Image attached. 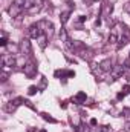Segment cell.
Instances as JSON below:
<instances>
[{
  "label": "cell",
  "mask_w": 130,
  "mask_h": 132,
  "mask_svg": "<svg viewBox=\"0 0 130 132\" xmlns=\"http://www.w3.org/2000/svg\"><path fill=\"white\" fill-rule=\"evenodd\" d=\"M20 11H22V8H18V6H15V5H12V6L9 8V14H11V17H17V15L20 14Z\"/></svg>",
  "instance_id": "obj_11"
},
{
  "label": "cell",
  "mask_w": 130,
  "mask_h": 132,
  "mask_svg": "<svg viewBox=\"0 0 130 132\" xmlns=\"http://www.w3.org/2000/svg\"><path fill=\"white\" fill-rule=\"evenodd\" d=\"M18 48H20V51H22L23 55H29L31 51H32V49H31V42H29L28 38H23V40L20 42V46H18Z\"/></svg>",
  "instance_id": "obj_4"
},
{
  "label": "cell",
  "mask_w": 130,
  "mask_h": 132,
  "mask_svg": "<svg viewBox=\"0 0 130 132\" xmlns=\"http://www.w3.org/2000/svg\"><path fill=\"white\" fill-rule=\"evenodd\" d=\"M41 28H40V23H34L29 26V29H28V35L31 37V38H38L40 35H41Z\"/></svg>",
  "instance_id": "obj_2"
},
{
  "label": "cell",
  "mask_w": 130,
  "mask_h": 132,
  "mask_svg": "<svg viewBox=\"0 0 130 132\" xmlns=\"http://www.w3.org/2000/svg\"><path fill=\"white\" fill-rule=\"evenodd\" d=\"M8 49H9L11 52H15V51L18 49V48H17V46H14V45H8Z\"/></svg>",
  "instance_id": "obj_21"
},
{
  "label": "cell",
  "mask_w": 130,
  "mask_h": 132,
  "mask_svg": "<svg viewBox=\"0 0 130 132\" xmlns=\"http://www.w3.org/2000/svg\"><path fill=\"white\" fill-rule=\"evenodd\" d=\"M80 22H81V23L86 22V17H84V15H80Z\"/></svg>",
  "instance_id": "obj_26"
},
{
  "label": "cell",
  "mask_w": 130,
  "mask_h": 132,
  "mask_svg": "<svg viewBox=\"0 0 130 132\" xmlns=\"http://www.w3.org/2000/svg\"><path fill=\"white\" fill-rule=\"evenodd\" d=\"M97 132H110V128L109 126H99V128H97Z\"/></svg>",
  "instance_id": "obj_18"
},
{
  "label": "cell",
  "mask_w": 130,
  "mask_h": 132,
  "mask_svg": "<svg viewBox=\"0 0 130 132\" xmlns=\"http://www.w3.org/2000/svg\"><path fill=\"white\" fill-rule=\"evenodd\" d=\"M118 32H116V29H113L112 32H110V37H109V42L112 43V45H115V43H118Z\"/></svg>",
  "instance_id": "obj_12"
},
{
  "label": "cell",
  "mask_w": 130,
  "mask_h": 132,
  "mask_svg": "<svg viewBox=\"0 0 130 132\" xmlns=\"http://www.w3.org/2000/svg\"><path fill=\"white\" fill-rule=\"evenodd\" d=\"M0 45H2V46H8V38H6V37H2V38H0Z\"/></svg>",
  "instance_id": "obj_19"
},
{
  "label": "cell",
  "mask_w": 130,
  "mask_h": 132,
  "mask_svg": "<svg viewBox=\"0 0 130 132\" xmlns=\"http://www.w3.org/2000/svg\"><path fill=\"white\" fill-rule=\"evenodd\" d=\"M60 106H61V108H63V109H66V108H67V103H66V101H63V103H61V104H60Z\"/></svg>",
  "instance_id": "obj_25"
},
{
  "label": "cell",
  "mask_w": 130,
  "mask_h": 132,
  "mask_svg": "<svg viewBox=\"0 0 130 132\" xmlns=\"http://www.w3.org/2000/svg\"><path fill=\"white\" fill-rule=\"evenodd\" d=\"M2 63H3V66H15L17 65V60L12 57V54H8V52H5L3 55H2Z\"/></svg>",
  "instance_id": "obj_3"
},
{
  "label": "cell",
  "mask_w": 130,
  "mask_h": 132,
  "mask_svg": "<svg viewBox=\"0 0 130 132\" xmlns=\"http://www.w3.org/2000/svg\"><path fill=\"white\" fill-rule=\"evenodd\" d=\"M124 131H126V132H130V121H127V123H126V126H124Z\"/></svg>",
  "instance_id": "obj_22"
},
{
  "label": "cell",
  "mask_w": 130,
  "mask_h": 132,
  "mask_svg": "<svg viewBox=\"0 0 130 132\" xmlns=\"http://www.w3.org/2000/svg\"><path fill=\"white\" fill-rule=\"evenodd\" d=\"M23 71H25V74L26 75H34V72H35V66L32 65V63H26V66L23 68Z\"/></svg>",
  "instance_id": "obj_9"
},
{
  "label": "cell",
  "mask_w": 130,
  "mask_h": 132,
  "mask_svg": "<svg viewBox=\"0 0 130 132\" xmlns=\"http://www.w3.org/2000/svg\"><path fill=\"white\" fill-rule=\"evenodd\" d=\"M124 95H126L124 92H119V94H118V98H119V100H121V98H124Z\"/></svg>",
  "instance_id": "obj_24"
},
{
  "label": "cell",
  "mask_w": 130,
  "mask_h": 132,
  "mask_svg": "<svg viewBox=\"0 0 130 132\" xmlns=\"http://www.w3.org/2000/svg\"><path fill=\"white\" fill-rule=\"evenodd\" d=\"M41 115H43V118H44L46 121H51V123H55V121H57L54 117H51V115H48V114H41Z\"/></svg>",
  "instance_id": "obj_16"
},
{
  "label": "cell",
  "mask_w": 130,
  "mask_h": 132,
  "mask_svg": "<svg viewBox=\"0 0 130 132\" xmlns=\"http://www.w3.org/2000/svg\"><path fill=\"white\" fill-rule=\"evenodd\" d=\"M32 5H35V0H26V5H25V8H31Z\"/></svg>",
  "instance_id": "obj_20"
},
{
  "label": "cell",
  "mask_w": 130,
  "mask_h": 132,
  "mask_svg": "<svg viewBox=\"0 0 130 132\" xmlns=\"http://www.w3.org/2000/svg\"><path fill=\"white\" fill-rule=\"evenodd\" d=\"M126 72V65H115L110 71V80H116L119 77H123V74Z\"/></svg>",
  "instance_id": "obj_1"
},
{
  "label": "cell",
  "mask_w": 130,
  "mask_h": 132,
  "mask_svg": "<svg viewBox=\"0 0 130 132\" xmlns=\"http://www.w3.org/2000/svg\"><path fill=\"white\" fill-rule=\"evenodd\" d=\"M99 68L103 69V71H112V60L110 59H107V60H103L101 63H99Z\"/></svg>",
  "instance_id": "obj_6"
},
{
  "label": "cell",
  "mask_w": 130,
  "mask_h": 132,
  "mask_svg": "<svg viewBox=\"0 0 130 132\" xmlns=\"http://www.w3.org/2000/svg\"><path fill=\"white\" fill-rule=\"evenodd\" d=\"M12 5L18 6V8H23V6L26 5V0H14V2H12Z\"/></svg>",
  "instance_id": "obj_14"
},
{
  "label": "cell",
  "mask_w": 130,
  "mask_h": 132,
  "mask_svg": "<svg viewBox=\"0 0 130 132\" xmlns=\"http://www.w3.org/2000/svg\"><path fill=\"white\" fill-rule=\"evenodd\" d=\"M77 132H89V128H87V125H80L78 128H77Z\"/></svg>",
  "instance_id": "obj_15"
},
{
  "label": "cell",
  "mask_w": 130,
  "mask_h": 132,
  "mask_svg": "<svg viewBox=\"0 0 130 132\" xmlns=\"http://www.w3.org/2000/svg\"><path fill=\"white\" fill-rule=\"evenodd\" d=\"M127 42H129V37H127V35H123V37L118 40V49H121L123 46H126V45H127Z\"/></svg>",
  "instance_id": "obj_13"
},
{
  "label": "cell",
  "mask_w": 130,
  "mask_h": 132,
  "mask_svg": "<svg viewBox=\"0 0 130 132\" xmlns=\"http://www.w3.org/2000/svg\"><path fill=\"white\" fill-rule=\"evenodd\" d=\"M75 103H78V104H83V103H86V100H87V95H86V92H78L77 95H75Z\"/></svg>",
  "instance_id": "obj_7"
},
{
  "label": "cell",
  "mask_w": 130,
  "mask_h": 132,
  "mask_svg": "<svg viewBox=\"0 0 130 132\" xmlns=\"http://www.w3.org/2000/svg\"><path fill=\"white\" fill-rule=\"evenodd\" d=\"M69 15H70V11H63V12L60 14V22H61V25H66V23H67Z\"/></svg>",
  "instance_id": "obj_10"
},
{
  "label": "cell",
  "mask_w": 130,
  "mask_h": 132,
  "mask_svg": "<svg viewBox=\"0 0 130 132\" xmlns=\"http://www.w3.org/2000/svg\"><path fill=\"white\" fill-rule=\"evenodd\" d=\"M37 91H38V88H37V86H29L28 94H29V95H35V94H37Z\"/></svg>",
  "instance_id": "obj_17"
},
{
  "label": "cell",
  "mask_w": 130,
  "mask_h": 132,
  "mask_svg": "<svg viewBox=\"0 0 130 132\" xmlns=\"http://www.w3.org/2000/svg\"><path fill=\"white\" fill-rule=\"evenodd\" d=\"M37 42H38L40 48H41V49H44V48H46V45H48V35H46V34H41V35L37 38Z\"/></svg>",
  "instance_id": "obj_8"
},
{
  "label": "cell",
  "mask_w": 130,
  "mask_h": 132,
  "mask_svg": "<svg viewBox=\"0 0 130 132\" xmlns=\"http://www.w3.org/2000/svg\"><path fill=\"white\" fill-rule=\"evenodd\" d=\"M18 101H20V100H14V101H9V103L5 106V111H6V112H14V111L17 109V106L20 104Z\"/></svg>",
  "instance_id": "obj_5"
},
{
  "label": "cell",
  "mask_w": 130,
  "mask_h": 132,
  "mask_svg": "<svg viewBox=\"0 0 130 132\" xmlns=\"http://www.w3.org/2000/svg\"><path fill=\"white\" fill-rule=\"evenodd\" d=\"M97 118H90V125H92V126H97Z\"/></svg>",
  "instance_id": "obj_23"
}]
</instances>
